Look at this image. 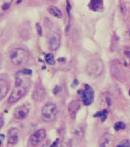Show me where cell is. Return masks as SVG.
Instances as JSON below:
<instances>
[{
	"mask_svg": "<svg viewBox=\"0 0 130 147\" xmlns=\"http://www.w3.org/2000/svg\"><path fill=\"white\" fill-rule=\"evenodd\" d=\"M27 88H28V84H25V82H23V79L17 78V84H16V86L14 87L10 96H9L8 103L15 104L16 102H18L23 96L25 95V93L27 92Z\"/></svg>",
	"mask_w": 130,
	"mask_h": 147,
	"instance_id": "obj_1",
	"label": "cell"
},
{
	"mask_svg": "<svg viewBox=\"0 0 130 147\" xmlns=\"http://www.w3.org/2000/svg\"><path fill=\"white\" fill-rule=\"evenodd\" d=\"M30 55L29 52L25 48H14L13 50L10 52V59L11 62L15 66H22L27 64L29 61Z\"/></svg>",
	"mask_w": 130,
	"mask_h": 147,
	"instance_id": "obj_2",
	"label": "cell"
},
{
	"mask_svg": "<svg viewBox=\"0 0 130 147\" xmlns=\"http://www.w3.org/2000/svg\"><path fill=\"white\" fill-rule=\"evenodd\" d=\"M58 109L55 103H46L41 109V118L44 122H52L56 118Z\"/></svg>",
	"mask_w": 130,
	"mask_h": 147,
	"instance_id": "obj_3",
	"label": "cell"
},
{
	"mask_svg": "<svg viewBox=\"0 0 130 147\" xmlns=\"http://www.w3.org/2000/svg\"><path fill=\"white\" fill-rule=\"evenodd\" d=\"M86 72L90 77H99L104 72V64L101 59H94L88 64Z\"/></svg>",
	"mask_w": 130,
	"mask_h": 147,
	"instance_id": "obj_4",
	"label": "cell"
},
{
	"mask_svg": "<svg viewBox=\"0 0 130 147\" xmlns=\"http://www.w3.org/2000/svg\"><path fill=\"white\" fill-rule=\"evenodd\" d=\"M79 94L82 97V102L85 106H89L94 100V90L88 84H84V89L79 91Z\"/></svg>",
	"mask_w": 130,
	"mask_h": 147,
	"instance_id": "obj_5",
	"label": "cell"
},
{
	"mask_svg": "<svg viewBox=\"0 0 130 147\" xmlns=\"http://www.w3.org/2000/svg\"><path fill=\"white\" fill-rule=\"evenodd\" d=\"M61 45V36L58 32H52L48 35V46L51 50H57Z\"/></svg>",
	"mask_w": 130,
	"mask_h": 147,
	"instance_id": "obj_6",
	"label": "cell"
},
{
	"mask_svg": "<svg viewBox=\"0 0 130 147\" xmlns=\"http://www.w3.org/2000/svg\"><path fill=\"white\" fill-rule=\"evenodd\" d=\"M46 137V130L44 129H40L34 132L29 138V143L31 144V146H36L39 143H41L42 141L45 139Z\"/></svg>",
	"mask_w": 130,
	"mask_h": 147,
	"instance_id": "obj_7",
	"label": "cell"
},
{
	"mask_svg": "<svg viewBox=\"0 0 130 147\" xmlns=\"http://www.w3.org/2000/svg\"><path fill=\"white\" fill-rule=\"evenodd\" d=\"M45 88L42 85L41 82H38L34 87V94H32V98L34 101H42L45 97Z\"/></svg>",
	"mask_w": 130,
	"mask_h": 147,
	"instance_id": "obj_8",
	"label": "cell"
},
{
	"mask_svg": "<svg viewBox=\"0 0 130 147\" xmlns=\"http://www.w3.org/2000/svg\"><path fill=\"white\" fill-rule=\"evenodd\" d=\"M19 137H20V131L18 129H11L8 131V145L9 147H13L18 143Z\"/></svg>",
	"mask_w": 130,
	"mask_h": 147,
	"instance_id": "obj_9",
	"label": "cell"
},
{
	"mask_svg": "<svg viewBox=\"0 0 130 147\" xmlns=\"http://www.w3.org/2000/svg\"><path fill=\"white\" fill-rule=\"evenodd\" d=\"M29 112V107L27 105H23L16 108L14 111V118L17 120H23Z\"/></svg>",
	"mask_w": 130,
	"mask_h": 147,
	"instance_id": "obj_10",
	"label": "cell"
},
{
	"mask_svg": "<svg viewBox=\"0 0 130 147\" xmlns=\"http://www.w3.org/2000/svg\"><path fill=\"white\" fill-rule=\"evenodd\" d=\"M68 113H70V116L72 117V119H74L75 116H76L77 112L80 109V101L79 100H72L68 104Z\"/></svg>",
	"mask_w": 130,
	"mask_h": 147,
	"instance_id": "obj_11",
	"label": "cell"
},
{
	"mask_svg": "<svg viewBox=\"0 0 130 147\" xmlns=\"http://www.w3.org/2000/svg\"><path fill=\"white\" fill-rule=\"evenodd\" d=\"M9 87H10V84H9L8 80L0 79V100H2L6 96L7 92L9 90Z\"/></svg>",
	"mask_w": 130,
	"mask_h": 147,
	"instance_id": "obj_12",
	"label": "cell"
},
{
	"mask_svg": "<svg viewBox=\"0 0 130 147\" xmlns=\"http://www.w3.org/2000/svg\"><path fill=\"white\" fill-rule=\"evenodd\" d=\"M111 69H113V70L115 69V71H112L113 77L119 80H121L122 70H121V67H120V64L117 62V61H113V62L111 64Z\"/></svg>",
	"mask_w": 130,
	"mask_h": 147,
	"instance_id": "obj_13",
	"label": "cell"
},
{
	"mask_svg": "<svg viewBox=\"0 0 130 147\" xmlns=\"http://www.w3.org/2000/svg\"><path fill=\"white\" fill-rule=\"evenodd\" d=\"M13 3L12 0H0V16L4 15L7 11L10 9V7Z\"/></svg>",
	"mask_w": 130,
	"mask_h": 147,
	"instance_id": "obj_14",
	"label": "cell"
},
{
	"mask_svg": "<svg viewBox=\"0 0 130 147\" xmlns=\"http://www.w3.org/2000/svg\"><path fill=\"white\" fill-rule=\"evenodd\" d=\"M89 6H90V8L92 10L96 11V12L102 11L104 8V4H103L102 0H93V1L90 2V5Z\"/></svg>",
	"mask_w": 130,
	"mask_h": 147,
	"instance_id": "obj_15",
	"label": "cell"
},
{
	"mask_svg": "<svg viewBox=\"0 0 130 147\" xmlns=\"http://www.w3.org/2000/svg\"><path fill=\"white\" fill-rule=\"evenodd\" d=\"M48 12H49V14H51L52 16H54V17H56V18H62V16H63L62 11L59 8H57L56 6H53V5L48 7Z\"/></svg>",
	"mask_w": 130,
	"mask_h": 147,
	"instance_id": "obj_16",
	"label": "cell"
},
{
	"mask_svg": "<svg viewBox=\"0 0 130 147\" xmlns=\"http://www.w3.org/2000/svg\"><path fill=\"white\" fill-rule=\"evenodd\" d=\"M110 141V136L107 134H103L100 138V141H99V147H106V145L109 143Z\"/></svg>",
	"mask_w": 130,
	"mask_h": 147,
	"instance_id": "obj_17",
	"label": "cell"
},
{
	"mask_svg": "<svg viewBox=\"0 0 130 147\" xmlns=\"http://www.w3.org/2000/svg\"><path fill=\"white\" fill-rule=\"evenodd\" d=\"M107 116H108V111L107 110H102V111H100V112L96 113L95 115H94V117L101 118V121H102V122H105L106 119H107Z\"/></svg>",
	"mask_w": 130,
	"mask_h": 147,
	"instance_id": "obj_18",
	"label": "cell"
},
{
	"mask_svg": "<svg viewBox=\"0 0 130 147\" xmlns=\"http://www.w3.org/2000/svg\"><path fill=\"white\" fill-rule=\"evenodd\" d=\"M45 61L47 64L49 65H54L55 64V59H54V56L52 54L48 53V54H45Z\"/></svg>",
	"mask_w": 130,
	"mask_h": 147,
	"instance_id": "obj_19",
	"label": "cell"
},
{
	"mask_svg": "<svg viewBox=\"0 0 130 147\" xmlns=\"http://www.w3.org/2000/svg\"><path fill=\"white\" fill-rule=\"evenodd\" d=\"M113 127H115V130L124 129H125V124H124V123H122V122H117V123H115V124Z\"/></svg>",
	"mask_w": 130,
	"mask_h": 147,
	"instance_id": "obj_20",
	"label": "cell"
},
{
	"mask_svg": "<svg viewBox=\"0 0 130 147\" xmlns=\"http://www.w3.org/2000/svg\"><path fill=\"white\" fill-rule=\"evenodd\" d=\"M124 55L126 57V65H130V49L126 48L124 50Z\"/></svg>",
	"mask_w": 130,
	"mask_h": 147,
	"instance_id": "obj_21",
	"label": "cell"
},
{
	"mask_svg": "<svg viewBox=\"0 0 130 147\" xmlns=\"http://www.w3.org/2000/svg\"><path fill=\"white\" fill-rule=\"evenodd\" d=\"M117 147H130V141L129 140H123L121 143H119Z\"/></svg>",
	"mask_w": 130,
	"mask_h": 147,
	"instance_id": "obj_22",
	"label": "cell"
},
{
	"mask_svg": "<svg viewBox=\"0 0 130 147\" xmlns=\"http://www.w3.org/2000/svg\"><path fill=\"white\" fill-rule=\"evenodd\" d=\"M31 70H28V69H23V70L20 71V72L18 73V75H20V74H22V75H31Z\"/></svg>",
	"mask_w": 130,
	"mask_h": 147,
	"instance_id": "obj_23",
	"label": "cell"
},
{
	"mask_svg": "<svg viewBox=\"0 0 130 147\" xmlns=\"http://www.w3.org/2000/svg\"><path fill=\"white\" fill-rule=\"evenodd\" d=\"M3 125H4V118H3V116L0 114V129H2Z\"/></svg>",
	"mask_w": 130,
	"mask_h": 147,
	"instance_id": "obj_24",
	"label": "cell"
},
{
	"mask_svg": "<svg viewBox=\"0 0 130 147\" xmlns=\"http://www.w3.org/2000/svg\"><path fill=\"white\" fill-rule=\"evenodd\" d=\"M36 28H37V32L39 35H42V30H41V26L39 24H36Z\"/></svg>",
	"mask_w": 130,
	"mask_h": 147,
	"instance_id": "obj_25",
	"label": "cell"
},
{
	"mask_svg": "<svg viewBox=\"0 0 130 147\" xmlns=\"http://www.w3.org/2000/svg\"><path fill=\"white\" fill-rule=\"evenodd\" d=\"M59 142H60V139L57 138L56 140L53 142V144H52L51 147H59Z\"/></svg>",
	"mask_w": 130,
	"mask_h": 147,
	"instance_id": "obj_26",
	"label": "cell"
},
{
	"mask_svg": "<svg viewBox=\"0 0 130 147\" xmlns=\"http://www.w3.org/2000/svg\"><path fill=\"white\" fill-rule=\"evenodd\" d=\"M67 10H68V16H70V2H67Z\"/></svg>",
	"mask_w": 130,
	"mask_h": 147,
	"instance_id": "obj_27",
	"label": "cell"
},
{
	"mask_svg": "<svg viewBox=\"0 0 130 147\" xmlns=\"http://www.w3.org/2000/svg\"><path fill=\"white\" fill-rule=\"evenodd\" d=\"M3 140H4V134H0V146H1Z\"/></svg>",
	"mask_w": 130,
	"mask_h": 147,
	"instance_id": "obj_28",
	"label": "cell"
},
{
	"mask_svg": "<svg viewBox=\"0 0 130 147\" xmlns=\"http://www.w3.org/2000/svg\"><path fill=\"white\" fill-rule=\"evenodd\" d=\"M41 147H51V146H50V144H49V143H46V144H43Z\"/></svg>",
	"mask_w": 130,
	"mask_h": 147,
	"instance_id": "obj_29",
	"label": "cell"
},
{
	"mask_svg": "<svg viewBox=\"0 0 130 147\" xmlns=\"http://www.w3.org/2000/svg\"><path fill=\"white\" fill-rule=\"evenodd\" d=\"M63 147H66V144H64V145H63ZM68 147H70V146L68 145Z\"/></svg>",
	"mask_w": 130,
	"mask_h": 147,
	"instance_id": "obj_30",
	"label": "cell"
},
{
	"mask_svg": "<svg viewBox=\"0 0 130 147\" xmlns=\"http://www.w3.org/2000/svg\"><path fill=\"white\" fill-rule=\"evenodd\" d=\"M129 35H130V30H129Z\"/></svg>",
	"mask_w": 130,
	"mask_h": 147,
	"instance_id": "obj_31",
	"label": "cell"
}]
</instances>
